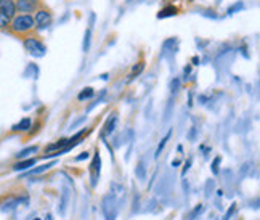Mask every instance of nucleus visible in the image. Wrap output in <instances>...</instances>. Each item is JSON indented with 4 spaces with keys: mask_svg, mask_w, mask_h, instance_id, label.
Returning a JSON list of instances; mask_svg holds the SVG:
<instances>
[{
    "mask_svg": "<svg viewBox=\"0 0 260 220\" xmlns=\"http://www.w3.org/2000/svg\"><path fill=\"white\" fill-rule=\"evenodd\" d=\"M36 151H37V146H31V148H26V150H23L21 153H18V154H16V158H26V156H29V154L36 153Z\"/></svg>",
    "mask_w": 260,
    "mask_h": 220,
    "instance_id": "11",
    "label": "nucleus"
},
{
    "mask_svg": "<svg viewBox=\"0 0 260 220\" xmlns=\"http://www.w3.org/2000/svg\"><path fill=\"white\" fill-rule=\"evenodd\" d=\"M28 129H31V119L29 118H26V119H23L19 124H16V126H13V131L15 132H19V131H28Z\"/></svg>",
    "mask_w": 260,
    "mask_h": 220,
    "instance_id": "7",
    "label": "nucleus"
},
{
    "mask_svg": "<svg viewBox=\"0 0 260 220\" xmlns=\"http://www.w3.org/2000/svg\"><path fill=\"white\" fill-rule=\"evenodd\" d=\"M93 95V90L92 88H86L84 92L79 93V100H86V98H90V96Z\"/></svg>",
    "mask_w": 260,
    "mask_h": 220,
    "instance_id": "12",
    "label": "nucleus"
},
{
    "mask_svg": "<svg viewBox=\"0 0 260 220\" xmlns=\"http://www.w3.org/2000/svg\"><path fill=\"white\" fill-rule=\"evenodd\" d=\"M171 133H172V132H169V133L166 135V138H164V140H162V141H161V143H159V146H158V151H156V158H158V156H159V154H161V151H162V148H164V146H166V141H167L169 138H171Z\"/></svg>",
    "mask_w": 260,
    "mask_h": 220,
    "instance_id": "13",
    "label": "nucleus"
},
{
    "mask_svg": "<svg viewBox=\"0 0 260 220\" xmlns=\"http://www.w3.org/2000/svg\"><path fill=\"white\" fill-rule=\"evenodd\" d=\"M10 24V18L5 16L3 13H0V32H5Z\"/></svg>",
    "mask_w": 260,
    "mask_h": 220,
    "instance_id": "10",
    "label": "nucleus"
},
{
    "mask_svg": "<svg viewBox=\"0 0 260 220\" xmlns=\"http://www.w3.org/2000/svg\"><path fill=\"white\" fill-rule=\"evenodd\" d=\"M0 13H3L5 16H8L10 19L16 15V6L15 0H0Z\"/></svg>",
    "mask_w": 260,
    "mask_h": 220,
    "instance_id": "5",
    "label": "nucleus"
},
{
    "mask_svg": "<svg viewBox=\"0 0 260 220\" xmlns=\"http://www.w3.org/2000/svg\"><path fill=\"white\" fill-rule=\"evenodd\" d=\"M41 0H15L16 13H24V15H32L36 11Z\"/></svg>",
    "mask_w": 260,
    "mask_h": 220,
    "instance_id": "4",
    "label": "nucleus"
},
{
    "mask_svg": "<svg viewBox=\"0 0 260 220\" xmlns=\"http://www.w3.org/2000/svg\"><path fill=\"white\" fill-rule=\"evenodd\" d=\"M32 18H34L37 31H43V29H47L48 26L51 24V21H53V11H51L50 6L45 5L43 0H41L39 5H37L36 11L32 13Z\"/></svg>",
    "mask_w": 260,
    "mask_h": 220,
    "instance_id": "2",
    "label": "nucleus"
},
{
    "mask_svg": "<svg viewBox=\"0 0 260 220\" xmlns=\"http://www.w3.org/2000/svg\"><path fill=\"white\" fill-rule=\"evenodd\" d=\"M233 212H235V204H233V206H231V208H230V211H228V214H226V216H225V219H223V220H230V216L233 214Z\"/></svg>",
    "mask_w": 260,
    "mask_h": 220,
    "instance_id": "14",
    "label": "nucleus"
},
{
    "mask_svg": "<svg viewBox=\"0 0 260 220\" xmlns=\"http://www.w3.org/2000/svg\"><path fill=\"white\" fill-rule=\"evenodd\" d=\"M98 176H100V156H98V153H96V156L93 159V164H92V185L93 186L96 183Z\"/></svg>",
    "mask_w": 260,
    "mask_h": 220,
    "instance_id": "6",
    "label": "nucleus"
},
{
    "mask_svg": "<svg viewBox=\"0 0 260 220\" xmlns=\"http://www.w3.org/2000/svg\"><path fill=\"white\" fill-rule=\"evenodd\" d=\"M68 143H69V140H60L58 143H51V145H48L47 148H45V153L55 151V150H58V148H64V146H68Z\"/></svg>",
    "mask_w": 260,
    "mask_h": 220,
    "instance_id": "9",
    "label": "nucleus"
},
{
    "mask_svg": "<svg viewBox=\"0 0 260 220\" xmlns=\"http://www.w3.org/2000/svg\"><path fill=\"white\" fill-rule=\"evenodd\" d=\"M6 34H10L13 37L19 39V41H24L31 36L37 34V28L34 23V18L32 15H24V13H16L15 16L10 19V24L6 28Z\"/></svg>",
    "mask_w": 260,
    "mask_h": 220,
    "instance_id": "1",
    "label": "nucleus"
},
{
    "mask_svg": "<svg viewBox=\"0 0 260 220\" xmlns=\"http://www.w3.org/2000/svg\"><path fill=\"white\" fill-rule=\"evenodd\" d=\"M87 158H88V153H82L81 156L76 158V161H82V159H87Z\"/></svg>",
    "mask_w": 260,
    "mask_h": 220,
    "instance_id": "15",
    "label": "nucleus"
},
{
    "mask_svg": "<svg viewBox=\"0 0 260 220\" xmlns=\"http://www.w3.org/2000/svg\"><path fill=\"white\" fill-rule=\"evenodd\" d=\"M23 44H24V48L28 50L29 53H32V55H43L45 45L42 42L41 36H39V32H37V34H34V36L28 37V39H24Z\"/></svg>",
    "mask_w": 260,
    "mask_h": 220,
    "instance_id": "3",
    "label": "nucleus"
},
{
    "mask_svg": "<svg viewBox=\"0 0 260 220\" xmlns=\"http://www.w3.org/2000/svg\"><path fill=\"white\" fill-rule=\"evenodd\" d=\"M36 220H41V219H36Z\"/></svg>",
    "mask_w": 260,
    "mask_h": 220,
    "instance_id": "16",
    "label": "nucleus"
},
{
    "mask_svg": "<svg viewBox=\"0 0 260 220\" xmlns=\"http://www.w3.org/2000/svg\"><path fill=\"white\" fill-rule=\"evenodd\" d=\"M34 164H36V159H28V161H23V163L15 164L13 169H15V171H24V169H28V167H32Z\"/></svg>",
    "mask_w": 260,
    "mask_h": 220,
    "instance_id": "8",
    "label": "nucleus"
}]
</instances>
